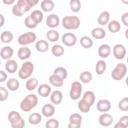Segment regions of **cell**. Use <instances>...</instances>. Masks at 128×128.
Returning a JSON list of instances; mask_svg holds the SVG:
<instances>
[{
	"label": "cell",
	"instance_id": "6da1fadb",
	"mask_svg": "<svg viewBox=\"0 0 128 128\" xmlns=\"http://www.w3.org/2000/svg\"><path fill=\"white\" fill-rule=\"evenodd\" d=\"M38 2V0H19L15 4L12 10L14 14L16 16H21L26 12L30 10Z\"/></svg>",
	"mask_w": 128,
	"mask_h": 128
},
{
	"label": "cell",
	"instance_id": "7a4b0ae2",
	"mask_svg": "<svg viewBox=\"0 0 128 128\" xmlns=\"http://www.w3.org/2000/svg\"><path fill=\"white\" fill-rule=\"evenodd\" d=\"M38 103V98L34 94H30L25 97L20 103V108L24 112L30 110Z\"/></svg>",
	"mask_w": 128,
	"mask_h": 128
},
{
	"label": "cell",
	"instance_id": "3957f363",
	"mask_svg": "<svg viewBox=\"0 0 128 128\" xmlns=\"http://www.w3.org/2000/svg\"><path fill=\"white\" fill-rule=\"evenodd\" d=\"M62 26L67 30L77 29L80 24V20L78 17L72 16H66L62 20Z\"/></svg>",
	"mask_w": 128,
	"mask_h": 128
},
{
	"label": "cell",
	"instance_id": "277c9868",
	"mask_svg": "<svg viewBox=\"0 0 128 128\" xmlns=\"http://www.w3.org/2000/svg\"><path fill=\"white\" fill-rule=\"evenodd\" d=\"M8 118L13 128H22L24 126V120L22 118L20 114L16 111L10 112L8 114Z\"/></svg>",
	"mask_w": 128,
	"mask_h": 128
},
{
	"label": "cell",
	"instance_id": "5b68a950",
	"mask_svg": "<svg viewBox=\"0 0 128 128\" xmlns=\"http://www.w3.org/2000/svg\"><path fill=\"white\" fill-rule=\"evenodd\" d=\"M33 70V64L30 62H26L22 64L19 70L18 76L22 79H26L32 74Z\"/></svg>",
	"mask_w": 128,
	"mask_h": 128
},
{
	"label": "cell",
	"instance_id": "8992f818",
	"mask_svg": "<svg viewBox=\"0 0 128 128\" xmlns=\"http://www.w3.org/2000/svg\"><path fill=\"white\" fill-rule=\"evenodd\" d=\"M126 72V66L122 63L118 64L112 72V76L113 79L119 80H122Z\"/></svg>",
	"mask_w": 128,
	"mask_h": 128
},
{
	"label": "cell",
	"instance_id": "52a82bcc",
	"mask_svg": "<svg viewBox=\"0 0 128 128\" xmlns=\"http://www.w3.org/2000/svg\"><path fill=\"white\" fill-rule=\"evenodd\" d=\"M36 35L32 32H27L20 35L18 38V42L22 45H26L33 42L36 39Z\"/></svg>",
	"mask_w": 128,
	"mask_h": 128
},
{
	"label": "cell",
	"instance_id": "ba28073f",
	"mask_svg": "<svg viewBox=\"0 0 128 128\" xmlns=\"http://www.w3.org/2000/svg\"><path fill=\"white\" fill-rule=\"evenodd\" d=\"M82 90L81 84L78 82H74L71 86V90L70 93V98L74 100L78 99L81 95Z\"/></svg>",
	"mask_w": 128,
	"mask_h": 128
},
{
	"label": "cell",
	"instance_id": "9c48e42d",
	"mask_svg": "<svg viewBox=\"0 0 128 128\" xmlns=\"http://www.w3.org/2000/svg\"><path fill=\"white\" fill-rule=\"evenodd\" d=\"M70 122L68 124L69 128H78L80 126L82 120L80 115L77 113H74L71 114L69 118Z\"/></svg>",
	"mask_w": 128,
	"mask_h": 128
},
{
	"label": "cell",
	"instance_id": "30bf717a",
	"mask_svg": "<svg viewBox=\"0 0 128 128\" xmlns=\"http://www.w3.org/2000/svg\"><path fill=\"white\" fill-rule=\"evenodd\" d=\"M62 42L66 46H74L76 41V36L72 33H66L62 36Z\"/></svg>",
	"mask_w": 128,
	"mask_h": 128
},
{
	"label": "cell",
	"instance_id": "8fae6325",
	"mask_svg": "<svg viewBox=\"0 0 128 128\" xmlns=\"http://www.w3.org/2000/svg\"><path fill=\"white\" fill-rule=\"evenodd\" d=\"M113 52L114 57L118 60L123 59L126 53V48L122 44L116 45L114 48Z\"/></svg>",
	"mask_w": 128,
	"mask_h": 128
},
{
	"label": "cell",
	"instance_id": "7c38bea8",
	"mask_svg": "<svg viewBox=\"0 0 128 128\" xmlns=\"http://www.w3.org/2000/svg\"><path fill=\"white\" fill-rule=\"evenodd\" d=\"M59 18L55 14H51L49 15L46 20V24L50 28L56 27L59 24Z\"/></svg>",
	"mask_w": 128,
	"mask_h": 128
},
{
	"label": "cell",
	"instance_id": "4fadbf2b",
	"mask_svg": "<svg viewBox=\"0 0 128 128\" xmlns=\"http://www.w3.org/2000/svg\"><path fill=\"white\" fill-rule=\"evenodd\" d=\"M96 108L101 112H107L110 108V103L107 100H101L98 102Z\"/></svg>",
	"mask_w": 128,
	"mask_h": 128
},
{
	"label": "cell",
	"instance_id": "5bb4252c",
	"mask_svg": "<svg viewBox=\"0 0 128 128\" xmlns=\"http://www.w3.org/2000/svg\"><path fill=\"white\" fill-rule=\"evenodd\" d=\"M98 120L100 124L105 126H110L112 124L113 120L112 116L108 114H104L100 115Z\"/></svg>",
	"mask_w": 128,
	"mask_h": 128
},
{
	"label": "cell",
	"instance_id": "9a60e30c",
	"mask_svg": "<svg viewBox=\"0 0 128 128\" xmlns=\"http://www.w3.org/2000/svg\"><path fill=\"white\" fill-rule=\"evenodd\" d=\"M31 54L30 50L28 47H22L18 52V56L21 60H25L30 58Z\"/></svg>",
	"mask_w": 128,
	"mask_h": 128
},
{
	"label": "cell",
	"instance_id": "2e32d148",
	"mask_svg": "<svg viewBox=\"0 0 128 128\" xmlns=\"http://www.w3.org/2000/svg\"><path fill=\"white\" fill-rule=\"evenodd\" d=\"M14 54V50L9 46L2 48L0 50V56L4 60H8L12 57Z\"/></svg>",
	"mask_w": 128,
	"mask_h": 128
},
{
	"label": "cell",
	"instance_id": "e0dca14e",
	"mask_svg": "<svg viewBox=\"0 0 128 128\" xmlns=\"http://www.w3.org/2000/svg\"><path fill=\"white\" fill-rule=\"evenodd\" d=\"M110 53V48L108 45L102 44L100 46L98 50V54L100 56L106 58L108 57Z\"/></svg>",
	"mask_w": 128,
	"mask_h": 128
},
{
	"label": "cell",
	"instance_id": "ac0fdd59",
	"mask_svg": "<svg viewBox=\"0 0 128 128\" xmlns=\"http://www.w3.org/2000/svg\"><path fill=\"white\" fill-rule=\"evenodd\" d=\"M54 107L50 104H46L42 106V114L46 117H50L52 116L54 113Z\"/></svg>",
	"mask_w": 128,
	"mask_h": 128
},
{
	"label": "cell",
	"instance_id": "d6986e66",
	"mask_svg": "<svg viewBox=\"0 0 128 128\" xmlns=\"http://www.w3.org/2000/svg\"><path fill=\"white\" fill-rule=\"evenodd\" d=\"M62 94L59 90H54L52 92L50 96V100L56 104H60L62 100Z\"/></svg>",
	"mask_w": 128,
	"mask_h": 128
},
{
	"label": "cell",
	"instance_id": "ffe728a7",
	"mask_svg": "<svg viewBox=\"0 0 128 128\" xmlns=\"http://www.w3.org/2000/svg\"><path fill=\"white\" fill-rule=\"evenodd\" d=\"M82 99L90 106L93 105L94 102L95 96L92 92L86 91L84 94Z\"/></svg>",
	"mask_w": 128,
	"mask_h": 128
},
{
	"label": "cell",
	"instance_id": "44dd1931",
	"mask_svg": "<svg viewBox=\"0 0 128 128\" xmlns=\"http://www.w3.org/2000/svg\"><path fill=\"white\" fill-rule=\"evenodd\" d=\"M51 91L50 87L46 84L40 85L38 88V93L42 97H47Z\"/></svg>",
	"mask_w": 128,
	"mask_h": 128
},
{
	"label": "cell",
	"instance_id": "7402d4cb",
	"mask_svg": "<svg viewBox=\"0 0 128 128\" xmlns=\"http://www.w3.org/2000/svg\"><path fill=\"white\" fill-rule=\"evenodd\" d=\"M18 68V64L14 60H8L6 63V69L9 73H14Z\"/></svg>",
	"mask_w": 128,
	"mask_h": 128
},
{
	"label": "cell",
	"instance_id": "603a6c76",
	"mask_svg": "<svg viewBox=\"0 0 128 128\" xmlns=\"http://www.w3.org/2000/svg\"><path fill=\"white\" fill-rule=\"evenodd\" d=\"M54 3L52 1L50 0H42L40 4L42 9L44 12H50L54 9Z\"/></svg>",
	"mask_w": 128,
	"mask_h": 128
},
{
	"label": "cell",
	"instance_id": "cb8c5ba5",
	"mask_svg": "<svg viewBox=\"0 0 128 128\" xmlns=\"http://www.w3.org/2000/svg\"><path fill=\"white\" fill-rule=\"evenodd\" d=\"M49 80L54 86L57 87L62 86L64 84L63 79L55 74L50 76L49 78Z\"/></svg>",
	"mask_w": 128,
	"mask_h": 128
},
{
	"label": "cell",
	"instance_id": "d4e9b609",
	"mask_svg": "<svg viewBox=\"0 0 128 128\" xmlns=\"http://www.w3.org/2000/svg\"><path fill=\"white\" fill-rule=\"evenodd\" d=\"M30 16L32 20L37 24L40 22L43 18V14L42 12L39 10L33 11Z\"/></svg>",
	"mask_w": 128,
	"mask_h": 128
},
{
	"label": "cell",
	"instance_id": "484cf974",
	"mask_svg": "<svg viewBox=\"0 0 128 128\" xmlns=\"http://www.w3.org/2000/svg\"><path fill=\"white\" fill-rule=\"evenodd\" d=\"M110 14L107 11H104L100 14L98 18V22L100 25H105L108 22Z\"/></svg>",
	"mask_w": 128,
	"mask_h": 128
},
{
	"label": "cell",
	"instance_id": "4316f807",
	"mask_svg": "<svg viewBox=\"0 0 128 128\" xmlns=\"http://www.w3.org/2000/svg\"><path fill=\"white\" fill-rule=\"evenodd\" d=\"M92 34L94 38L96 39H102L106 35V32L102 28H94L92 32Z\"/></svg>",
	"mask_w": 128,
	"mask_h": 128
},
{
	"label": "cell",
	"instance_id": "83f0119b",
	"mask_svg": "<svg viewBox=\"0 0 128 128\" xmlns=\"http://www.w3.org/2000/svg\"><path fill=\"white\" fill-rule=\"evenodd\" d=\"M48 46L49 45L48 42L44 40H40L36 44V49L40 52H44L46 51Z\"/></svg>",
	"mask_w": 128,
	"mask_h": 128
},
{
	"label": "cell",
	"instance_id": "f1b7e54d",
	"mask_svg": "<svg viewBox=\"0 0 128 128\" xmlns=\"http://www.w3.org/2000/svg\"><path fill=\"white\" fill-rule=\"evenodd\" d=\"M7 87L11 90H18L20 86L19 82L16 78H10L6 82Z\"/></svg>",
	"mask_w": 128,
	"mask_h": 128
},
{
	"label": "cell",
	"instance_id": "f546056e",
	"mask_svg": "<svg viewBox=\"0 0 128 128\" xmlns=\"http://www.w3.org/2000/svg\"><path fill=\"white\" fill-rule=\"evenodd\" d=\"M46 36L47 39L52 42H56L59 38V34L58 32L54 30H48L46 33Z\"/></svg>",
	"mask_w": 128,
	"mask_h": 128
},
{
	"label": "cell",
	"instance_id": "4dcf8cb0",
	"mask_svg": "<svg viewBox=\"0 0 128 128\" xmlns=\"http://www.w3.org/2000/svg\"><path fill=\"white\" fill-rule=\"evenodd\" d=\"M120 23L116 20L111 21L108 24V29L111 32H116L120 30Z\"/></svg>",
	"mask_w": 128,
	"mask_h": 128
},
{
	"label": "cell",
	"instance_id": "1f68e13d",
	"mask_svg": "<svg viewBox=\"0 0 128 128\" xmlns=\"http://www.w3.org/2000/svg\"><path fill=\"white\" fill-rule=\"evenodd\" d=\"M42 120V116L38 113H33L28 118V122L32 124H38Z\"/></svg>",
	"mask_w": 128,
	"mask_h": 128
},
{
	"label": "cell",
	"instance_id": "d6a6232c",
	"mask_svg": "<svg viewBox=\"0 0 128 128\" xmlns=\"http://www.w3.org/2000/svg\"><path fill=\"white\" fill-rule=\"evenodd\" d=\"M13 38L12 34L9 31H4L0 35V40L4 43H8L12 41Z\"/></svg>",
	"mask_w": 128,
	"mask_h": 128
},
{
	"label": "cell",
	"instance_id": "836d02e7",
	"mask_svg": "<svg viewBox=\"0 0 128 128\" xmlns=\"http://www.w3.org/2000/svg\"><path fill=\"white\" fill-rule=\"evenodd\" d=\"M106 68V64L104 61L100 60L98 61L96 63V72L98 74H102Z\"/></svg>",
	"mask_w": 128,
	"mask_h": 128
},
{
	"label": "cell",
	"instance_id": "e575fe53",
	"mask_svg": "<svg viewBox=\"0 0 128 128\" xmlns=\"http://www.w3.org/2000/svg\"><path fill=\"white\" fill-rule=\"evenodd\" d=\"M52 52L54 56H60L63 54L64 48L62 46L58 44H56L52 47Z\"/></svg>",
	"mask_w": 128,
	"mask_h": 128
},
{
	"label": "cell",
	"instance_id": "d590c367",
	"mask_svg": "<svg viewBox=\"0 0 128 128\" xmlns=\"http://www.w3.org/2000/svg\"><path fill=\"white\" fill-rule=\"evenodd\" d=\"M67 71L66 70L62 67H58L56 68L54 72V74L56 75L60 76L62 79H65L67 76Z\"/></svg>",
	"mask_w": 128,
	"mask_h": 128
},
{
	"label": "cell",
	"instance_id": "8d00e7d4",
	"mask_svg": "<svg viewBox=\"0 0 128 128\" xmlns=\"http://www.w3.org/2000/svg\"><path fill=\"white\" fill-rule=\"evenodd\" d=\"M80 78L82 82L88 83L92 80V75L90 72L84 71L80 74Z\"/></svg>",
	"mask_w": 128,
	"mask_h": 128
},
{
	"label": "cell",
	"instance_id": "74e56055",
	"mask_svg": "<svg viewBox=\"0 0 128 128\" xmlns=\"http://www.w3.org/2000/svg\"><path fill=\"white\" fill-rule=\"evenodd\" d=\"M38 84V80L36 78H30L26 82V88L28 90H32L35 89Z\"/></svg>",
	"mask_w": 128,
	"mask_h": 128
},
{
	"label": "cell",
	"instance_id": "f35d334b",
	"mask_svg": "<svg viewBox=\"0 0 128 128\" xmlns=\"http://www.w3.org/2000/svg\"><path fill=\"white\" fill-rule=\"evenodd\" d=\"M80 44L84 48H88L92 46V41L90 38L84 36L81 38L80 40Z\"/></svg>",
	"mask_w": 128,
	"mask_h": 128
},
{
	"label": "cell",
	"instance_id": "ab89813d",
	"mask_svg": "<svg viewBox=\"0 0 128 128\" xmlns=\"http://www.w3.org/2000/svg\"><path fill=\"white\" fill-rule=\"evenodd\" d=\"M70 8L73 12H77L80 8V2L78 0H71L70 1Z\"/></svg>",
	"mask_w": 128,
	"mask_h": 128
},
{
	"label": "cell",
	"instance_id": "60d3db41",
	"mask_svg": "<svg viewBox=\"0 0 128 128\" xmlns=\"http://www.w3.org/2000/svg\"><path fill=\"white\" fill-rule=\"evenodd\" d=\"M78 106L80 110L82 112H88L90 109V106L82 98L78 104Z\"/></svg>",
	"mask_w": 128,
	"mask_h": 128
},
{
	"label": "cell",
	"instance_id": "b9f144b4",
	"mask_svg": "<svg viewBox=\"0 0 128 128\" xmlns=\"http://www.w3.org/2000/svg\"><path fill=\"white\" fill-rule=\"evenodd\" d=\"M119 108L122 111L128 110V98L127 97L123 98L118 103Z\"/></svg>",
	"mask_w": 128,
	"mask_h": 128
},
{
	"label": "cell",
	"instance_id": "7bdbcfd3",
	"mask_svg": "<svg viewBox=\"0 0 128 128\" xmlns=\"http://www.w3.org/2000/svg\"><path fill=\"white\" fill-rule=\"evenodd\" d=\"M24 24L25 26L30 28H34L35 27H36L38 25L37 24H36V22H34L32 19L30 18V16H27L24 20Z\"/></svg>",
	"mask_w": 128,
	"mask_h": 128
},
{
	"label": "cell",
	"instance_id": "ee69618b",
	"mask_svg": "<svg viewBox=\"0 0 128 128\" xmlns=\"http://www.w3.org/2000/svg\"><path fill=\"white\" fill-rule=\"evenodd\" d=\"M46 128H58V122L54 118L50 119L46 122Z\"/></svg>",
	"mask_w": 128,
	"mask_h": 128
},
{
	"label": "cell",
	"instance_id": "f6af8a7d",
	"mask_svg": "<svg viewBox=\"0 0 128 128\" xmlns=\"http://www.w3.org/2000/svg\"><path fill=\"white\" fill-rule=\"evenodd\" d=\"M0 100L4 101L6 100L8 95V93L7 90L3 86H0Z\"/></svg>",
	"mask_w": 128,
	"mask_h": 128
},
{
	"label": "cell",
	"instance_id": "bcb514c9",
	"mask_svg": "<svg viewBox=\"0 0 128 128\" xmlns=\"http://www.w3.org/2000/svg\"><path fill=\"white\" fill-rule=\"evenodd\" d=\"M121 18L123 24L126 26H128V13L126 12L124 14L122 15Z\"/></svg>",
	"mask_w": 128,
	"mask_h": 128
},
{
	"label": "cell",
	"instance_id": "7dc6e473",
	"mask_svg": "<svg viewBox=\"0 0 128 128\" xmlns=\"http://www.w3.org/2000/svg\"><path fill=\"white\" fill-rule=\"evenodd\" d=\"M119 122L122 123L126 126V128L128 127V117L127 116H125L122 117L120 119Z\"/></svg>",
	"mask_w": 128,
	"mask_h": 128
},
{
	"label": "cell",
	"instance_id": "c3c4849f",
	"mask_svg": "<svg viewBox=\"0 0 128 128\" xmlns=\"http://www.w3.org/2000/svg\"><path fill=\"white\" fill-rule=\"evenodd\" d=\"M7 78L6 74L2 70H0V82H2L6 80Z\"/></svg>",
	"mask_w": 128,
	"mask_h": 128
},
{
	"label": "cell",
	"instance_id": "681fc988",
	"mask_svg": "<svg viewBox=\"0 0 128 128\" xmlns=\"http://www.w3.org/2000/svg\"><path fill=\"white\" fill-rule=\"evenodd\" d=\"M115 128H126V126L121 122H119L116 124L114 126Z\"/></svg>",
	"mask_w": 128,
	"mask_h": 128
},
{
	"label": "cell",
	"instance_id": "f907efd6",
	"mask_svg": "<svg viewBox=\"0 0 128 128\" xmlns=\"http://www.w3.org/2000/svg\"><path fill=\"white\" fill-rule=\"evenodd\" d=\"M2 2L7 4H11L13 3L14 0H3Z\"/></svg>",
	"mask_w": 128,
	"mask_h": 128
},
{
	"label": "cell",
	"instance_id": "816d5d0a",
	"mask_svg": "<svg viewBox=\"0 0 128 128\" xmlns=\"http://www.w3.org/2000/svg\"><path fill=\"white\" fill-rule=\"evenodd\" d=\"M0 20H0V26H2L4 22V18L2 14H0Z\"/></svg>",
	"mask_w": 128,
	"mask_h": 128
}]
</instances>
